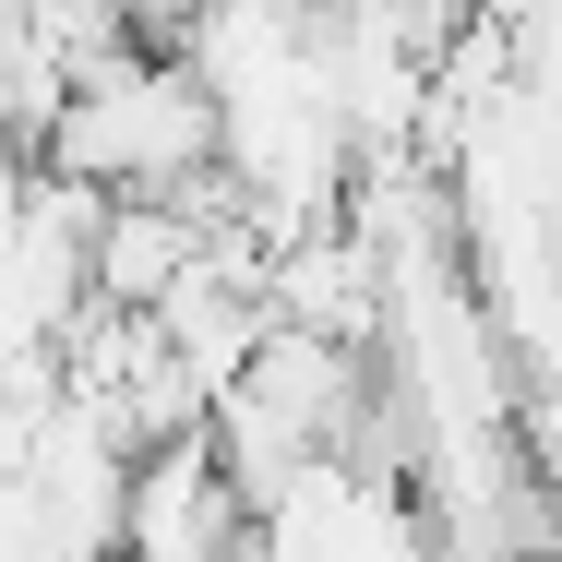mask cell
<instances>
[{
    "label": "cell",
    "instance_id": "obj_2",
    "mask_svg": "<svg viewBox=\"0 0 562 562\" xmlns=\"http://www.w3.org/2000/svg\"><path fill=\"white\" fill-rule=\"evenodd\" d=\"M239 539H251V515H239V491H227L204 431H168V443H144L120 467V551L204 562V551H239Z\"/></svg>",
    "mask_w": 562,
    "mask_h": 562
},
{
    "label": "cell",
    "instance_id": "obj_1",
    "mask_svg": "<svg viewBox=\"0 0 562 562\" xmlns=\"http://www.w3.org/2000/svg\"><path fill=\"white\" fill-rule=\"evenodd\" d=\"M36 156L72 168V180H97V192H168L180 168L227 156V120H216V85L180 48L120 36V48L60 72V109L36 132Z\"/></svg>",
    "mask_w": 562,
    "mask_h": 562
}]
</instances>
